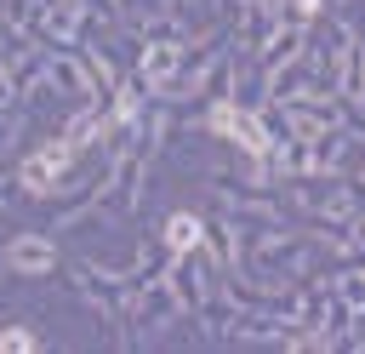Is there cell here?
I'll list each match as a JSON object with an SVG mask.
<instances>
[{"mask_svg":"<svg viewBox=\"0 0 365 354\" xmlns=\"http://www.w3.org/2000/svg\"><path fill=\"white\" fill-rule=\"evenodd\" d=\"M194 240H200V223L194 217H177L171 223V246H194Z\"/></svg>","mask_w":365,"mask_h":354,"instance_id":"6da1fadb","label":"cell"}]
</instances>
